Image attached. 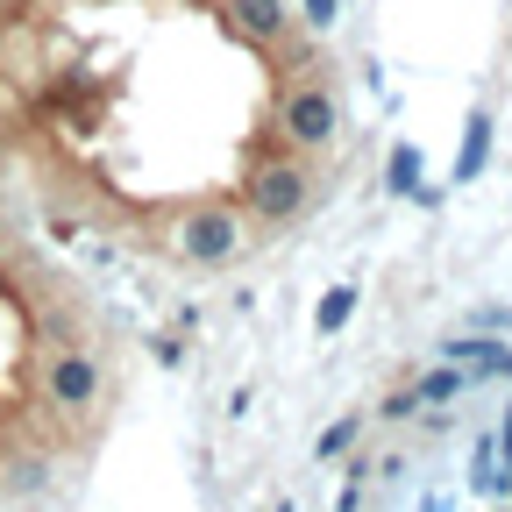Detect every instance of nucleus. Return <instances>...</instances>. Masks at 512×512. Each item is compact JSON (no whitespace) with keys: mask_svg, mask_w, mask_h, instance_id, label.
<instances>
[{"mask_svg":"<svg viewBox=\"0 0 512 512\" xmlns=\"http://www.w3.org/2000/svg\"><path fill=\"white\" fill-rule=\"evenodd\" d=\"M313 164H306V150H292V143H278V150H264L249 171H242V185H235V207H242V221L249 228H292L306 207H313Z\"/></svg>","mask_w":512,"mask_h":512,"instance_id":"1","label":"nucleus"},{"mask_svg":"<svg viewBox=\"0 0 512 512\" xmlns=\"http://www.w3.org/2000/svg\"><path fill=\"white\" fill-rule=\"evenodd\" d=\"M242 242H249V221H242L235 200H200V207H185V214L171 221V249L185 256V264H200V271L228 264Z\"/></svg>","mask_w":512,"mask_h":512,"instance_id":"2","label":"nucleus"},{"mask_svg":"<svg viewBox=\"0 0 512 512\" xmlns=\"http://www.w3.org/2000/svg\"><path fill=\"white\" fill-rule=\"evenodd\" d=\"M335 128H342V93L328 86V79H292L285 86V100H278V136L292 143V150H328L335 143Z\"/></svg>","mask_w":512,"mask_h":512,"instance_id":"3","label":"nucleus"},{"mask_svg":"<svg viewBox=\"0 0 512 512\" xmlns=\"http://www.w3.org/2000/svg\"><path fill=\"white\" fill-rule=\"evenodd\" d=\"M43 384H50V399H57L64 413H86V406L100 399V363H93L86 349H57L50 370H43Z\"/></svg>","mask_w":512,"mask_h":512,"instance_id":"4","label":"nucleus"},{"mask_svg":"<svg viewBox=\"0 0 512 512\" xmlns=\"http://www.w3.org/2000/svg\"><path fill=\"white\" fill-rule=\"evenodd\" d=\"M463 392H470V370H456V363H441V370H427V377L413 384L420 406H448V399H463Z\"/></svg>","mask_w":512,"mask_h":512,"instance_id":"5","label":"nucleus"},{"mask_svg":"<svg viewBox=\"0 0 512 512\" xmlns=\"http://www.w3.org/2000/svg\"><path fill=\"white\" fill-rule=\"evenodd\" d=\"M349 313H356V285H335L328 299L313 306V335H335V328H342Z\"/></svg>","mask_w":512,"mask_h":512,"instance_id":"6","label":"nucleus"},{"mask_svg":"<svg viewBox=\"0 0 512 512\" xmlns=\"http://www.w3.org/2000/svg\"><path fill=\"white\" fill-rule=\"evenodd\" d=\"M356 434H363V420L349 413V420H335L328 434H320V441H313V456H320V463H335V456H349V448H356Z\"/></svg>","mask_w":512,"mask_h":512,"instance_id":"7","label":"nucleus"},{"mask_svg":"<svg viewBox=\"0 0 512 512\" xmlns=\"http://www.w3.org/2000/svg\"><path fill=\"white\" fill-rule=\"evenodd\" d=\"M484 150H491V121L477 114V121H470V143H463V164H456V178H477V164H484Z\"/></svg>","mask_w":512,"mask_h":512,"instance_id":"8","label":"nucleus"},{"mask_svg":"<svg viewBox=\"0 0 512 512\" xmlns=\"http://www.w3.org/2000/svg\"><path fill=\"white\" fill-rule=\"evenodd\" d=\"M413 178H420V157H413V150H399V157H392V185H399V192H406V185H413Z\"/></svg>","mask_w":512,"mask_h":512,"instance_id":"9","label":"nucleus"},{"mask_svg":"<svg viewBox=\"0 0 512 512\" xmlns=\"http://www.w3.org/2000/svg\"><path fill=\"white\" fill-rule=\"evenodd\" d=\"M413 413H420L413 392H392V399H384V420H413Z\"/></svg>","mask_w":512,"mask_h":512,"instance_id":"10","label":"nucleus"},{"mask_svg":"<svg viewBox=\"0 0 512 512\" xmlns=\"http://www.w3.org/2000/svg\"><path fill=\"white\" fill-rule=\"evenodd\" d=\"M498 448H505V470H512V413H505V427H498Z\"/></svg>","mask_w":512,"mask_h":512,"instance_id":"11","label":"nucleus"}]
</instances>
